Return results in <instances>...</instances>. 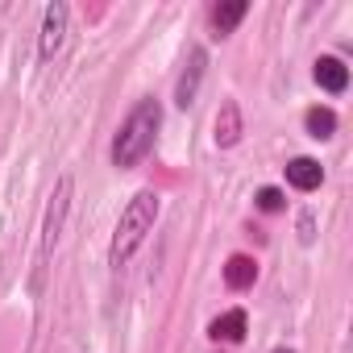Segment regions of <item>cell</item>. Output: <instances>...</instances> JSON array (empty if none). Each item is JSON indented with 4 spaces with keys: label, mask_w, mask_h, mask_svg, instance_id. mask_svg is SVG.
I'll use <instances>...</instances> for the list:
<instances>
[{
    "label": "cell",
    "mask_w": 353,
    "mask_h": 353,
    "mask_svg": "<svg viewBox=\"0 0 353 353\" xmlns=\"http://www.w3.org/2000/svg\"><path fill=\"white\" fill-rule=\"evenodd\" d=\"M241 133H245V121H241V108H237V100H225L221 104V112H216V145L221 150H233L237 141H241Z\"/></svg>",
    "instance_id": "obj_8"
},
{
    "label": "cell",
    "mask_w": 353,
    "mask_h": 353,
    "mask_svg": "<svg viewBox=\"0 0 353 353\" xmlns=\"http://www.w3.org/2000/svg\"><path fill=\"white\" fill-rule=\"evenodd\" d=\"M245 13H250L245 0H229V5H216V9H212V30H216V38H229V34L245 21Z\"/></svg>",
    "instance_id": "obj_11"
},
{
    "label": "cell",
    "mask_w": 353,
    "mask_h": 353,
    "mask_svg": "<svg viewBox=\"0 0 353 353\" xmlns=\"http://www.w3.org/2000/svg\"><path fill=\"white\" fill-rule=\"evenodd\" d=\"M245 328H250V316H245L241 307H229V312H221V316L208 324V336L237 345V341H245Z\"/></svg>",
    "instance_id": "obj_9"
},
{
    "label": "cell",
    "mask_w": 353,
    "mask_h": 353,
    "mask_svg": "<svg viewBox=\"0 0 353 353\" xmlns=\"http://www.w3.org/2000/svg\"><path fill=\"white\" fill-rule=\"evenodd\" d=\"M158 212H162V196H158L154 188H141V192L121 208V221H117L112 241H108V266H112V270L129 266V258L145 245V237H150L154 225H158Z\"/></svg>",
    "instance_id": "obj_1"
},
{
    "label": "cell",
    "mask_w": 353,
    "mask_h": 353,
    "mask_svg": "<svg viewBox=\"0 0 353 353\" xmlns=\"http://www.w3.org/2000/svg\"><path fill=\"white\" fill-rule=\"evenodd\" d=\"M299 241H303V245H312V241H316V221H312V212H303V216H299Z\"/></svg>",
    "instance_id": "obj_14"
},
{
    "label": "cell",
    "mask_w": 353,
    "mask_h": 353,
    "mask_svg": "<svg viewBox=\"0 0 353 353\" xmlns=\"http://www.w3.org/2000/svg\"><path fill=\"white\" fill-rule=\"evenodd\" d=\"M270 353H295V349H283V345H279V349H270Z\"/></svg>",
    "instance_id": "obj_15"
},
{
    "label": "cell",
    "mask_w": 353,
    "mask_h": 353,
    "mask_svg": "<svg viewBox=\"0 0 353 353\" xmlns=\"http://www.w3.org/2000/svg\"><path fill=\"white\" fill-rule=\"evenodd\" d=\"M303 129H307V137H316V141H328L332 133H336V112L332 108H307L303 112Z\"/></svg>",
    "instance_id": "obj_12"
},
{
    "label": "cell",
    "mask_w": 353,
    "mask_h": 353,
    "mask_svg": "<svg viewBox=\"0 0 353 353\" xmlns=\"http://www.w3.org/2000/svg\"><path fill=\"white\" fill-rule=\"evenodd\" d=\"M204 71H208V50L204 46H192L188 50V63L179 71V83H174V104H179V108H192L196 104L200 83H204Z\"/></svg>",
    "instance_id": "obj_5"
},
{
    "label": "cell",
    "mask_w": 353,
    "mask_h": 353,
    "mask_svg": "<svg viewBox=\"0 0 353 353\" xmlns=\"http://www.w3.org/2000/svg\"><path fill=\"white\" fill-rule=\"evenodd\" d=\"M258 208H262V212H283V208H287V196H283L279 188H262V192H258Z\"/></svg>",
    "instance_id": "obj_13"
},
{
    "label": "cell",
    "mask_w": 353,
    "mask_h": 353,
    "mask_svg": "<svg viewBox=\"0 0 353 353\" xmlns=\"http://www.w3.org/2000/svg\"><path fill=\"white\" fill-rule=\"evenodd\" d=\"M254 283H258V262L250 254H233L225 262V287L229 291H250Z\"/></svg>",
    "instance_id": "obj_10"
},
{
    "label": "cell",
    "mask_w": 353,
    "mask_h": 353,
    "mask_svg": "<svg viewBox=\"0 0 353 353\" xmlns=\"http://www.w3.org/2000/svg\"><path fill=\"white\" fill-rule=\"evenodd\" d=\"M67 26H71V5L67 0H50L42 13V30H38V59L54 63L63 42H67Z\"/></svg>",
    "instance_id": "obj_4"
},
{
    "label": "cell",
    "mask_w": 353,
    "mask_h": 353,
    "mask_svg": "<svg viewBox=\"0 0 353 353\" xmlns=\"http://www.w3.org/2000/svg\"><path fill=\"white\" fill-rule=\"evenodd\" d=\"M158 129H162V104H158L154 96L137 100V104L129 108V117L121 121V129L112 133V150H108V154H112V166H117V170L137 166V162L154 150Z\"/></svg>",
    "instance_id": "obj_2"
},
{
    "label": "cell",
    "mask_w": 353,
    "mask_h": 353,
    "mask_svg": "<svg viewBox=\"0 0 353 353\" xmlns=\"http://www.w3.org/2000/svg\"><path fill=\"white\" fill-rule=\"evenodd\" d=\"M283 170H287V183H291L295 192H316V188L324 183V166H320L316 158H307V154L291 158Z\"/></svg>",
    "instance_id": "obj_7"
},
{
    "label": "cell",
    "mask_w": 353,
    "mask_h": 353,
    "mask_svg": "<svg viewBox=\"0 0 353 353\" xmlns=\"http://www.w3.org/2000/svg\"><path fill=\"white\" fill-rule=\"evenodd\" d=\"M71 196H75V179H71V174H59V183L50 192V204H46V221H42L38 258H34V291H42L46 266H50V258L59 250V237H63V225H67V212H71Z\"/></svg>",
    "instance_id": "obj_3"
},
{
    "label": "cell",
    "mask_w": 353,
    "mask_h": 353,
    "mask_svg": "<svg viewBox=\"0 0 353 353\" xmlns=\"http://www.w3.org/2000/svg\"><path fill=\"white\" fill-rule=\"evenodd\" d=\"M312 79L320 83V92H328V96H341V92L349 88V67H345L336 54H320V59L312 63Z\"/></svg>",
    "instance_id": "obj_6"
}]
</instances>
